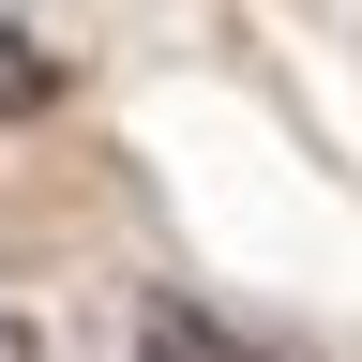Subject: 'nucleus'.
<instances>
[{"instance_id":"obj_1","label":"nucleus","mask_w":362,"mask_h":362,"mask_svg":"<svg viewBox=\"0 0 362 362\" xmlns=\"http://www.w3.org/2000/svg\"><path fill=\"white\" fill-rule=\"evenodd\" d=\"M61 90H76V61H61V45H45L30 16H0V121H45Z\"/></svg>"},{"instance_id":"obj_2","label":"nucleus","mask_w":362,"mask_h":362,"mask_svg":"<svg viewBox=\"0 0 362 362\" xmlns=\"http://www.w3.org/2000/svg\"><path fill=\"white\" fill-rule=\"evenodd\" d=\"M136 362H242V347H226L211 317H181V302H166V317H151V347H136Z\"/></svg>"},{"instance_id":"obj_3","label":"nucleus","mask_w":362,"mask_h":362,"mask_svg":"<svg viewBox=\"0 0 362 362\" xmlns=\"http://www.w3.org/2000/svg\"><path fill=\"white\" fill-rule=\"evenodd\" d=\"M0 362H45V347H30V317H0Z\"/></svg>"}]
</instances>
